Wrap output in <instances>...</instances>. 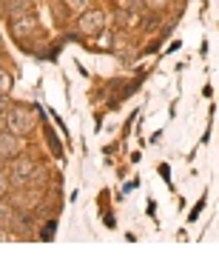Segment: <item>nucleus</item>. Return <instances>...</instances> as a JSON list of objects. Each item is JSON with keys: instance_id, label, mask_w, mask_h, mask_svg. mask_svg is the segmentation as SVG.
Wrapping results in <instances>:
<instances>
[{"instance_id": "nucleus-1", "label": "nucleus", "mask_w": 219, "mask_h": 257, "mask_svg": "<svg viewBox=\"0 0 219 257\" xmlns=\"http://www.w3.org/2000/svg\"><path fill=\"white\" fill-rule=\"evenodd\" d=\"M6 117V126H9V132H14V135H28L32 128H34V114H32V109H26V106H9V111L3 114Z\"/></svg>"}, {"instance_id": "nucleus-2", "label": "nucleus", "mask_w": 219, "mask_h": 257, "mask_svg": "<svg viewBox=\"0 0 219 257\" xmlns=\"http://www.w3.org/2000/svg\"><path fill=\"white\" fill-rule=\"evenodd\" d=\"M106 29V15L100 9H86L80 15V23H77V32L86 37H97Z\"/></svg>"}, {"instance_id": "nucleus-3", "label": "nucleus", "mask_w": 219, "mask_h": 257, "mask_svg": "<svg viewBox=\"0 0 219 257\" xmlns=\"http://www.w3.org/2000/svg\"><path fill=\"white\" fill-rule=\"evenodd\" d=\"M34 169H37V166L32 163L28 157H20V160H14V166H12V175H9V183L18 186V189H23V186H32Z\"/></svg>"}, {"instance_id": "nucleus-4", "label": "nucleus", "mask_w": 219, "mask_h": 257, "mask_svg": "<svg viewBox=\"0 0 219 257\" xmlns=\"http://www.w3.org/2000/svg\"><path fill=\"white\" fill-rule=\"evenodd\" d=\"M34 29H37V20L32 18V15H23V18H14V23H12V35L18 37V40H26Z\"/></svg>"}, {"instance_id": "nucleus-5", "label": "nucleus", "mask_w": 219, "mask_h": 257, "mask_svg": "<svg viewBox=\"0 0 219 257\" xmlns=\"http://www.w3.org/2000/svg\"><path fill=\"white\" fill-rule=\"evenodd\" d=\"M18 152H20V140H18V135L3 128V132H0V155L9 160V157H14Z\"/></svg>"}, {"instance_id": "nucleus-6", "label": "nucleus", "mask_w": 219, "mask_h": 257, "mask_svg": "<svg viewBox=\"0 0 219 257\" xmlns=\"http://www.w3.org/2000/svg\"><path fill=\"white\" fill-rule=\"evenodd\" d=\"M3 12H6L9 18H23V15L32 12V0H6Z\"/></svg>"}, {"instance_id": "nucleus-7", "label": "nucleus", "mask_w": 219, "mask_h": 257, "mask_svg": "<svg viewBox=\"0 0 219 257\" xmlns=\"http://www.w3.org/2000/svg\"><path fill=\"white\" fill-rule=\"evenodd\" d=\"M12 217H14V206L0 200V229H12Z\"/></svg>"}, {"instance_id": "nucleus-8", "label": "nucleus", "mask_w": 219, "mask_h": 257, "mask_svg": "<svg viewBox=\"0 0 219 257\" xmlns=\"http://www.w3.org/2000/svg\"><path fill=\"white\" fill-rule=\"evenodd\" d=\"M63 3L68 12H77V15H82V12L88 9V0H63Z\"/></svg>"}, {"instance_id": "nucleus-9", "label": "nucleus", "mask_w": 219, "mask_h": 257, "mask_svg": "<svg viewBox=\"0 0 219 257\" xmlns=\"http://www.w3.org/2000/svg\"><path fill=\"white\" fill-rule=\"evenodd\" d=\"M12 83H14V80H12V74L6 72V69H0V92L9 94L12 92Z\"/></svg>"}, {"instance_id": "nucleus-10", "label": "nucleus", "mask_w": 219, "mask_h": 257, "mask_svg": "<svg viewBox=\"0 0 219 257\" xmlns=\"http://www.w3.org/2000/svg\"><path fill=\"white\" fill-rule=\"evenodd\" d=\"M142 3H146L151 12H162V9H168V3H171V0H142Z\"/></svg>"}, {"instance_id": "nucleus-11", "label": "nucleus", "mask_w": 219, "mask_h": 257, "mask_svg": "<svg viewBox=\"0 0 219 257\" xmlns=\"http://www.w3.org/2000/svg\"><path fill=\"white\" fill-rule=\"evenodd\" d=\"M40 237L48 240V237H54V220H48L46 226H43V231H40Z\"/></svg>"}, {"instance_id": "nucleus-12", "label": "nucleus", "mask_w": 219, "mask_h": 257, "mask_svg": "<svg viewBox=\"0 0 219 257\" xmlns=\"http://www.w3.org/2000/svg\"><path fill=\"white\" fill-rule=\"evenodd\" d=\"M6 111H9V94H3V92H0V117H3Z\"/></svg>"}, {"instance_id": "nucleus-13", "label": "nucleus", "mask_w": 219, "mask_h": 257, "mask_svg": "<svg viewBox=\"0 0 219 257\" xmlns=\"http://www.w3.org/2000/svg\"><path fill=\"white\" fill-rule=\"evenodd\" d=\"M114 20H117V26H128V12L126 9L117 12V15H114Z\"/></svg>"}, {"instance_id": "nucleus-14", "label": "nucleus", "mask_w": 219, "mask_h": 257, "mask_svg": "<svg viewBox=\"0 0 219 257\" xmlns=\"http://www.w3.org/2000/svg\"><path fill=\"white\" fill-rule=\"evenodd\" d=\"M6 186H9V183H6V177H3V172H0V197L6 194Z\"/></svg>"}, {"instance_id": "nucleus-15", "label": "nucleus", "mask_w": 219, "mask_h": 257, "mask_svg": "<svg viewBox=\"0 0 219 257\" xmlns=\"http://www.w3.org/2000/svg\"><path fill=\"white\" fill-rule=\"evenodd\" d=\"M6 240H12V234L6 229H0V243H6Z\"/></svg>"}, {"instance_id": "nucleus-16", "label": "nucleus", "mask_w": 219, "mask_h": 257, "mask_svg": "<svg viewBox=\"0 0 219 257\" xmlns=\"http://www.w3.org/2000/svg\"><path fill=\"white\" fill-rule=\"evenodd\" d=\"M3 166H6V157L0 155V172H3Z\"/></svg>"}, {"instance_id": "nucleus-17", "label": "nucleus", "mask_w": 219, "mask_h": 257, "mask_svg": "<svg viewBox=\"0 0 219 257\" xmlns=\"http://www.w3.org/2000/svg\"><path fill=\"white\" fill-rule=\"evenodd\" d=\"M3 128H6V126H3V117H0V132H3Z\"/></svg>"}, {"instance_id": "nucleus-18", "label": "nucleus", "mask_w": 219, "mask_h": 257, "mask_svg": "<svg viewBox=\"0 0 219 257\" xmlns=\"http://www.w3.org/2000/svg\"><path fill=\"white\" fill-rule=\"evenodd\" d=\"M0 43H3V35H0Z\"/></svg>"}]
</instances>
